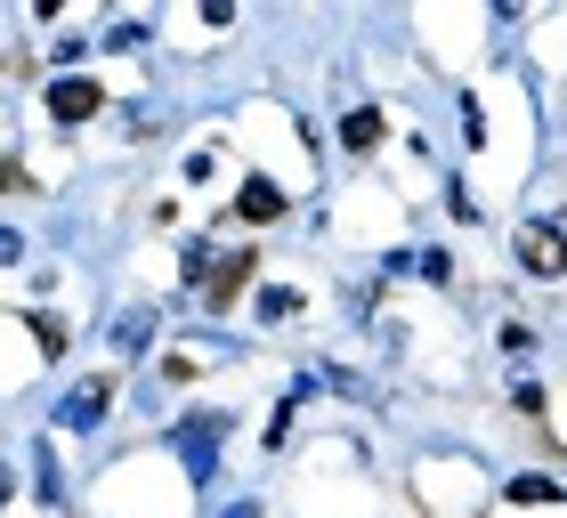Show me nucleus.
Masks as SVG:
<instances>
[{
    "mask_svg": "<svg viewBox=\"0 0 567 518\" xmlns=\"http://www.w3.org/2000/svg\"><path fill=\"white\" fill-rule=\"evenodd\" d=\"M511 244H519L527 276H559V268H567V236H559L551 219H527V227H519V236H511Z\"/></svg>",
    "mask_w": 567,
    "mask_h": 518,
    "instance_id": "1",
    "label": "nucleus"
},
{
    "mask_svg": "<svg viewBox=\"0 0 567 518\" xmlns=\"http://www.w3.org/2000/svg\"><path fill=\"white\" fill-rule=\"evenodd\" d=\"M219 413H195V422H178V454H187V470L195 478H212V454H219Z\"/></svg>",
    "mask_w": 567,
    "mask_h": 518,
    "instance_id": "2",
    "label": "nucleus"
},
{
    "mask_svg": "<svg viewBox=\"0 0 567 518\" xmlns=\"http://www.w3.org/2000/svg\"><path fill=\"white\" fill-rule=\"evenodd\" d=\"M97 106H106V90H97V82H82V73L49 82V114H58V122H90Z\"/></svg>",
    "mask_w": 567,
    "mask_h": 518,
    "instance_id": "3",
    "label": "nucleus"
},
{
    "mask_svg": "<svg viewBox=\"0 0 567 518\" xmlns=\"http://www.w3.org/2000/svg\"><path fill=\"white\" fill-rule=\"evenodd\" d=\"M236 219H251V227H268V219H284V187L268 170H251L244 187H236Z\"/></svg>",
    "mask_w": 567,
    "mask_h": 518,
    "instance_id": "4",
    "label": "nucleus"
},
{
    "mask_svg": "<svg viewBox=\"0 0 567 518\" xmlns=\"http://www.w3.org/2000/svg\"><path fill=\"white\" fill-rule=\"evenodd\" d=\"M251 268H260L251 251H219V268H212V283H203V300H212V308H227V300H236L244 283H251Z\"/></svg>",
    "mask_w": 567,
    "mask_h": 518,
    "instance_id": "5",
    "label": "nucleus"
},
{
    "mask_svg": "<svg viewBox=\"0 0 567 518\" xmlns=\"http://www.w3.org/2000/svg\"><path fill=\"white\" fill-rule=\"evenodd\" d=\"M106 397H114L106 381H82V388L65 397V429H97V422H106Z\"/></svg>",
    "mask_w": 567,
    "mask_h": 518,
    "instance_id": "6",
    "label": "nucleus"
},
{
    "mask_svg": "<svg viewBox=\"0 0 567 518\" xmlns=\"http://www.w3.org/2000/svg\"><path fill=\"white\" fill-rule=\"evenodd\" d=\"M381 138H390V130H381V114H373V106H357V114L341 122V146H349V154H373Z\"/></svg>",
    "mask_w": 567,
    "mask_h": 518,
    "instance_id": "7",
    "label": "nucleus"
},
{
    "mask_svg": "<svg viewBox=\"0 0 567 518\" xmlns=\"http://www.w3.org/2000/svg\"><path fill=\"white\" fill-rule=\"evenodd\" d=\"M260 317H268V324L300 317V292H284V283H268V292H260Z\"/></svg>",
    "mask_w": 567,
    "mask_h": 518,
    "instance_id": "8",
    "label": "nucleus"
},
{
    "mask_svg": "<svg viewBox=\"0 0 567 518\" xmlns=\"http://www.w3.org/2000/svg\"><path fill=\"white\" fill-rule=\"evenodd\" d=\"M511 503H559L551 478H511Z\"/></svg>",
    "mask_w": 567,
    "mask_h": 518,
    "instance_id": "9",
    "label": "nucleus"
},
{
    "mask_svg": "<svg viewBox=\"0 0 567 518\" xmlns=\"http://www.w3.org/2000/svg\"><path fill=\"white\" fill-rule=\"evenodd\" d=\"M114 349L138 356V349H146V317H122V324H114Z\"/></svg>",
    "mask_w": 567,
    "mask_h": 518,
    "instance_id": "10",
    "label": "nucleus"
},
{
    "mask_svg": "<svg viewBox=\"0 0 567 518\" xmlns=\"http://www.w3.org/2000/svg\"><path fill=\"white\" fill-rule=\"evenodd\" d=\"M495 349H503V356H527V349H535V332H527V324H503V332H495Z\"/></svg>",
    "mask_w": 567,
    "mask_h": 518,
    "instance_id": "11",
    "label": "nucleus"
},
{
    "mask_svg": "<svg viewBox=\"0 0 567 518\" xmlns=\"http://www.w3.org/2000/svg\"><path fill=\"white\" fill-rule=\"evenodd\" d=\"M414 276H430V283H446V276H454V259H446V251H422V259H414Z\"/></svg>",
    "mask_w": 567,
    "mask_h": 518,
    "instance_id": "12",
    "label": "nucleus"
},
{
    "mask_svg": "<svg viewBox=\"0 0 567 518\" xmlns=\"http://www.w3.org/2000/svg\"><path fill=\"white\" fill-rule=\"evenodd\" d=\"M227 518H260V503H236V510H227Z\"/></svg>",
    "mask_w": 567,
    "mask_h": 518,
    "instance_id": "13",
    "label": "nucleus"
}]
</instances>
